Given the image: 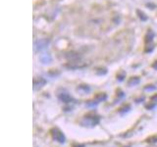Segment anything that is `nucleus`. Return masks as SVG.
<instances>
[{"label": "nucleus", "mask_w": 157, "mask_h": 147, "mask_svg": "<svg viewBox=\"0 0 157 147\" xmlns=\"http://www.w3.org/2000/svg\"><path fill=\"white\" fill-rule=\"evenodd\" d=\"M100 122L99 116H97L94 113H88V114L85 115L82 117L81 121V125L86 127H94L97 126Z\"/></svg>", "instance_id": "obj_1"}, {"label": "nucleus", "mask_w": 157, "mask_h": 147, "mask_svg": "<svg viewBox=\"0 0 157 147\" xmlns=\"http://www.w3.org/2000/svg\"><path fill=\"white\" fill-rule=\"evenodd\" d=\"M50 134L52 136V138L57 141L58 143L60 144H64L66 142V137L65 134H63V131H61L58 127H53V129L50 130Z\"/></svg>", "instance_id": "obj_2"}, {"label": "nucleus", "mask_w": 157, "mask_h": 147, "mask_svg": "<svg viewBox=\"0 0 157 147\" xmlns=\"http://www.w3.org/2000/svg\"><path fill=\"white\" fill-rule=\"evenodd\" d=\"M46 85V81L44 80L43 77H36L33 78V89L36 90L41 88L42 86H44Z\"/></svg>", "instance_id": "obj_3"}, {"label": "nucleus", "mask_w": 157, "mask_h": 147, "mask_svg": "<svg viewBox=\"0 0 157 147\" xmlns=\"http://www.w3.org/2000/svg\"><path fill=\"white\" fill-rule=\"evenodd\" d=\"M58 98H59V100L64 102V103H66V104H70V103H73V101H74L73 98L66 92L60 93V94L58 95Z\"/></svg>", "instance_id": "obj_4"}, {"label": "nucleus", "mask_w": 157, "mask_h": 147, "mask_svg": "<svg viewBox=\"0 0 157 147\" xmlns=\"http://www.w3.org/2000/svg\"><path fill=\"white\" fill-rule=\"evenodd\" d=\"M86 66V64H83L82 62H80L78 60H75V61H71V62H69L66 67L69 68V69H78V68H82V67H85Z\"/></svg>", "instance_id": "obj_5"}, {"label": "nucleus", "mask_w": 157, "mask_h": 147, "mask_svg": "<svg viewBox=\"0 0 157 147\" xmlns=\"http://www.w3.org/2000/svg\"><path fill=\"white\" fill-rule=\"evenodd\" d=\"M49 43V40L48 39H39V40L36 42V49L37 50H42V49H44L45 47H47Z\"/></svg>", "instance_id": "obj_6"}, {"label": "nucleus", "mask_w": 157, "mask_h": 147, "mask_svg": "<svg viewBox=\"0 0 157 147\" xmlns=\"http://www.w3.org/2000/svg\"><path fill=\"white\" fill-rule=\"evenodd\" d=\"M157 105V94H154L151 97L150 102L148 105H146V109H153V108Z\"/></svg>", "instance_id": "obj_7"}, {"label": "nucleus", "mask_w": 157, "mask_h": 147, "mask_svg": "<svg viewBox=\"0 0 157 147\" xmlns=\"http://www.w3.org/2000/svg\"><path fill=\"white\" fill-rule=\"evenodd\" d=\"M98 104H99L100 102H102V101H105L106 99H107V95L105 94V93H98V94H96L95 95V97L93 98Z\"/></svg>", "instance_id": "obj_8"}, {"label": "nucleus", "mask_w": 157, "mask_h": 147, "mask_svg": "<svg viewBox=\"0 0 157 147\" xmlns=\"http://www.w3.org/2000/svg\"><path fill=\"white\" fill-rule=\"evenodd\" d=\"M153 37H154V32L152 31H148V32L146 33L145 36V43L146 44H152V41H153Z\"/></svg>", "instance_id": "obj_9"}, {"label": "nucleus", "mask_w": 157, "mask_h": 147, "mask_svg": "<svg viewBox=\"0 0 157 147\" xmlns=\"http://www.w3.org/2000/svg\"><path fill=\"white\" fill-rule=\"evenodd\" d=\"M40 61L42 64H49L52 61V59H51L50 55H48V54H44V55L40 56Z\"/></svg>", "instance_id": "obj_10"}, {"label": "nucleus", "mask_w": 157, "mask_h": 147, "mask_svg": "<svg viewBox=\"0 0 157 147\" xmlns=\"http://www.w3.org/2000/svg\"><path fill=\"white\" fill-rule=\"evenodd\" d=\"M77 90L78 92L82 93V94H86V93L90 91V86H88V85H80L77 88Z\"/></svg>", "instance_id": "obj_11"}, {"label": "nucleus", "mask_w": 157, "mask_h": 147, "mask_svg": "<svg viewBox=\"0 0 157 147\" xmlns=\"http://www.w3.org/2000/svg\"><path fill=\"white\" fill-rule=\"evenodd\" d=\"M136 14L139 15V18L141 21H146L147 20V16L142 11H140V10H136Z\"/></svg>", "instance_id": "obj_12"}, {"label": "nucleus", "mask_w": 157, "mask_h": 147, "mask_svg": "<svg viewBox=\"0 0 157 147\" xmlns=\"http://www.w3.org/2000/svg\"><path fill=\"white\" fill-rule=\"evenodd\" d=\"M140 82V78L139 77H132L130 81H129V85L130 86H134L136 85H137V83Z\"/></svg>", "instance_id": "obj_13"}, {"label": "nucleus", "mask_w": 157, "mask_h": 147, "mask_svg": "<svg viewBox=\"0 0 157 147\" xmlns=\"http://www.w3.org/2000/svg\"><path fill=\"white\" fill-rule=\"evenodd\" d=\"M131 110V106L130 105H125L124 107H122L119 109V113L121 114H125V113H128Z\"/></svg>", "instance_id": "obj_14"}, {"label": "nucleus", "mask_w": 157, "mask_h": 147, "mask_svg": "<svg viewBox=\"0 0 157 147\" xmlns=\"http://www.w3.org/2000/svg\"><path fill=\"white\" fill-rule=\"evenodd\" d=\"M144 89L145 90H154V89H156V86H154V85H147V86H145L144 87Z\"/></svg>", "instance_id": "obj_15"}, {"label": "nucleus", "mask_w": 157, "mask_h": 147, "mask_svg": "<svg viewBox=\"0 0 157 147\" xmlns=\"http://www.w3.org/2000/svg\"><path fill=\"white\" fill-rule=\"evenodd\" d=\"M124 77H125V74H124V73H123L122 75H118V76H117V78H118V80H119L120 81L124 80Z\"/></svg>", "instance_id": "obj_16"}, {"label": "nucleus", "mask_w": 157, "mask_h": 147, "mask_svg": "<svg viewBox=\"0 0 157 147\" xmlns=\"http://www.w3.org/2000/svg\"><path fill=\"white\" fill-rule=\"evenodd\" d=\"M155 141H157V137L156 136L150 137V138L147 139V142H155Z\"/></svg>", "instance_id": "obj_17"}, {"label": "nucleus", "mask_w": 157, "mask_h": 147, "mask_svg": "<svg viewBox=\"0 0 157 147\" xmlns=\"http://www.w3.org/2000/svg\"><path fill=\"white\" fill-rule=\"evenodd\" d=\"M73 147H85V146L81 144H75V145H73Z\"/></svg>", "instance_id": "obj_18"}, {"label": "nucleus", "mask_w": 157, "mask_h": 147, "mask_svg": "<svg viewBox=\"0 0 157 147\" xmlns=\"http://www.w3.org/2000/svg\"><path fill=\"white\" fill-rule=\"evenodd\" d=\"M152 67H153L154 69H157V62H155L153 65H152Z\"/></svg>", "instance_id": "obj_19"}]
</instances>
